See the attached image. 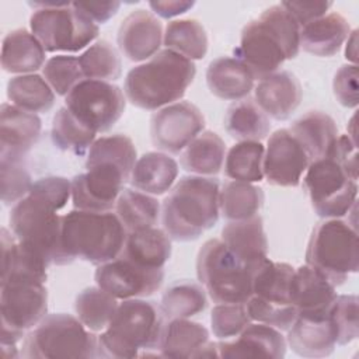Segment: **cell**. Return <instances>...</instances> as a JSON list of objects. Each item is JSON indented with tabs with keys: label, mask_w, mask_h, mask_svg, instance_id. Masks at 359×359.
<instances>
[{
	"label": "cell",
	"mask_w": 359,
	"mask_h": 359,
	"mask_svg": "<svg viewBox=\"0 0 359 359\" xmlns=\"http://www.w3.org/2000/svg\"><path fill=\"white\" fill-rule=\"evenodd\" d=\"M116 300L100 286L86 287L74 300L76 317L90 331H104L118 309Z\"/></svg>",
	"instance_id": "40"
},
{
	"label": "cell",
	"mask_w": 359,
	"mask_h": 359,
	"mask_svg": "<svg viewBox=\"0 0 359 359\" xmlns=\"http://www.w3.org/2000/svg\"><path fill=\"white\" fill-rule=\"evenodd\" d=\"M289 130L302 143L311 161L327 156L339 136L335 121L323 111H309L296 119Z\"/></svg>",
	"instance_id": "30"
},
{
	"label": "cell",
	"mask_w": 359,
	"mask_h": 359,
	"mask_svg": "<svg viewBox=\"0 0 359 359\" xmlns=\"http://www.w3.org/2000/svg\"><path fill=\"white\" fill-rule=\"evenodd\" d=\"M1 338L0 344L17 345L25 332L38 325L48 311L45 282L27 276L1 279L0 292Z\"/></svg>",
	"instance_id": "10"
},
{
	"label": "cell",
	"mask_w": 359,
	"mask_h": 359,
	"mask_svg": "<svg viewBox=\"0 0 359 359\" xmlns=\"http://www.w3.org/2000/svg\"><path fill=\"white\" fill-rule=\"evenodd\" d=\"M265 147L261 142H238L224 157V174L233 181L259 182L264 178Z\"/></svg>",
	"instance_id": "42"
},
{
	"label": "cell",
	"mask_w": 359,
	"mask_h": 359,
	"mask_svg": "<svg viewBox=\"0 0 359 359\" xmlns=\"http://www.w3.org/2000/svg\"><path fill=\"white\" fill-rule=\"evenodd\" d=\"M349 34L348 20L331 11L300 28V48L314 56L330 57L338 53Z\"/></svg>",
	"instance_id": "25"
},
{
	"label": "cell",
	"mask_w": 359,
	"mask_h": 359,
	"mask_svg": "<svg viewBox=\"0 0 359 359\" xmlns=\"http://www.w3.org/2000/svg\"><path fill=\"white\" fill-rule=\"evenodd\" d=\"M42 76L57 95H67L84 80L77 56L56 55L48 59L42 67Z\"/></svg>",
	"instance_id": "46"
},
{
	"label": "cell",
	"mask_w": 359,
	"mask_h": 359,
	"mask_svg": "<svg viewBox=\"0 0 359 359\" xmlns=\"http://www.w3.org/2000/svg\"><path fill=\"white\" fill-rule=\"evenodd\" d=\"M251 321L245 303L216 304L210 314L212 332L219 339L236 338Z\"/></svg>",
	"instance_id": "48"
},
{
	"label": "cell",
	"mask_w": 359,
	"mask_h": 359,
	"mask_svg": "<svg viewBox=\"0 0 359 359\" xmlns=\"http://www.w3.org/2000/svg\"><path fill=\"white\" fill-rule=\"evenodd\" d=\"M196 74L192 60L170 49L158 50L125 77V97L142 109L157 111L178 102Z\"/></svg>",
	"instance_id": "3"
},
{
	"label": "cell",
	"mask_w": 359,
	"mask_h": 359,
	"mask_svg": "<svg viewBox=\"0 0 359 359\" xmlns=\"http://www.w3.org/2000/svg\"><path fill=\"white\" fill-rule=\"evenodd\" d=\"M50 136L59 150L81 156L95 142L97 133L81 123L67 107H62L52 119Z\"/></svg>",
	"instance_id": "41"
},
{
	"label": "cell",
	"mask_w": 359,
	"mask_h": 359,
	"mask_svg": "<svg viewBox=\"0 0 359 359\" xmlns=\"http://www.w3.org/2000/svg\"><path fill=\"white\" fill-rule=\"evenodd\" d=\"M10 104L31 114L48 112L55 104V91L43 76L31 73L11 77L7 83Z\"/></svg>",
	"instance_id": "35"
},
{
	"label": "cell",
	"mask_w": 359,
	"mask_h": 359,
	"mask_svg": "<svg viewBox=\"0 0 359 359\" xmlns=\"http://www.w3.org/2000/svg\"><path fill=\"white\" fill-rule=\"evenodd\" d=\"M358 65H342L334 76L332 90L337 101L346 108H356L359 104L358 97Z\"/></svg>",
	"instance_id": "51"
},
{
	"label": "cell",
	"mask_w": 359,
	"mask_h": 359,
	"mask_svg": "<svg viewBox=\"0 0 359 359\" xmlns=\"http://www.w3.org/2000/svg\"><path fill=\"white\" fill-rule=\"evenodd\" d=\"M300 28L323 15L332 7V1H282Z\"/></svg>",
	"instance_id": "53"
},
{
	"label": "cell",
	"mask_w": 359,
	"mask_h": 359,
	"mask_svg": "<svg viewBox=\"0 0 359 359\" xmlns=\"http://www.w3.org/2000/svg\"><path fill=\"white\" fill-rule=\"evenodd\" d=\"M164 323L160 306L154 302L122 300L108 327L98 335L101 358H136L158 349Z\"/></svg>",
	"instance_id": "5"
},
{
	"label": "cell",
	"mask_w": 359,
	"mask_h": 359,
	"mask_svg": "<svg viewBox=\"0 0 359 359\" xmlns=\"http://www.w3.org/2000/svg\"><path fill=\"white\" fill-rule=\"evenodd\" d=\"M15 238L36 251L49 265H67L62 251V216L45 201L27 195L10 210Z\"/></svg>",
	"instance_id": "9"
},
{
	"label": "cell",
	"mask_w": 359,
	"mask_h": 359,
	"mask_svg": "<svg viewBox=\"0 0 359 359\" xmlns=\"http://www.w3.org/2000/svg\"><path fill=\"white\" fill-rule=\"evenodd\" d=\"M299 50L300 25L282 4H275L247 22L234 55L261 80L278 72L285 60L294 59Z\"/></svg>",
	"instance_id": "1"
},
{
	"label": "cell",
	"mask_w": 359,
	"mask_h": 359,
	"mask_svg": "<svg viewBox=\"0 0 359 359\" xmlns=\"http://www.w3.org/2000/svg\"><path fill=\"white\" fill-rule=\"evenodd\" d=\"M136 160V149L132 139L126 135L115 133L95 139L88 149L86 164L111 163L130 175Z\"/></svg>",
	"instance_id": "44"
},
{
	"label": "cell",
	"mask_w": 359,
	"mask_h": 359,
	"mask_svg": "<svg viewBox=\"0 0 359 359\" xmlns=\"http://www.w3.org/2000/svg\"><path fill=\"white\" fill-rule=\"evenodd\" d=\"M264 205V191L243 181H229L220 188L219 208L224 219L243 220L258 215Z\"/></svg>",
	"instance_id": "38"
},
{
	"label": "cell",
	"mask_w": 359,
	"mask_h": 359,
	"mask_svg": "<svg viewBox=\"0 0 359 359\" xmlns=\"http://www.w3.org/2000/svg\"><path fill=\"white\" fill-rule=\"evenodd\" d=\"M254 76L237 57L213 59L206 70V84L213 95L227 101H240L254 88Z\"/></svg>",
	"instance_id": "24"
},
{
	"label": "cell",
	"mask_w": 359,
	"mask_h": 359,
	"mask_svg": "<svg viewBox=\"0 0 359 359\" xmlns=\"http://www.w3.org/2000/svg\"><path fill=\"white\" fill-rule=\"evenodd\" d=\"M42 123L36 114L4 102L0 108V158H24L36 144Z\"/></svg>",
	"instance_id": "21"
},
{
	"label": "cell",
	"mask_w": 359,
	"mask_h": 359,
	"mask_svg": "<svg viewBox=\"0 0 359 359\" xmlns=\"http://www.w3.org/2000/svg\"><path fill=\"white\" fill-rule=\"evenodd\" d=\"M1 346V353H3V358L4 359H13V358H17V356H21L17 351V346L15 345H6V344H0Z\"/></svg>",
	"instance_id": "57"
},
{
	"label": "cell",
	"mask_w": 359,
	"mask_h": 359,
	"mask_svg": "<svg viewBox=\"0 0 359 359\" xmlns=\"http://www.w3.org/2000/svg\"><path fill=\"white\" fill-rule=\"evenodd\" d=\"M310 163L307 151L289 129H278L268 137L262 171L269 184L297 187Z\"/></svg>",
	"instance_id": "17"
},
{
	"label": "cell",
	"mask_w": 359,
	"mask_h": 359,
	"mask_svg": "<svg viewBox=\"0 0 359 359\" xmlns=\"http://www.w3.org/2000/svg\"><path fill=\"white\" fill-rule=\"evenodd\" d=\"M29 195L45 201L53 209L60 210L72 198V181L65 177H45L32 182Z\"/></svg>",
	"instance_id": "50"
},
{
	"label": "cell",
	"mask_w": 359,
	"mask_h": 359,
	"mask_svg": "<svg viewBox=\"0 0 359 359\" xmlns=\"http://www.w3.org/2000/svg\"><path fill=\"white\" fill-rule=\"evenodd\" d=\"M0 184L4 205H15L28 195L32 180L24 158H0Z\"/></svg>",
	"instance_id": "47"
},
{
	"label": "cell",
	"mask_w": 359,
	"mask_h": 359,
	"mask_svg": "<svg viewBox=\"0 0 359 359\" xmlns=\"http://www.w3.org/2000/svg\"><path fill=\"white\" fill-rule=\"evenodd\" d=\"M29 27L46 52H79L100 34L98 24L77 10L73 3L35 10L29 18Z\"/></svg>",
	"instance_id": "12"
},
{
	"label": "cell",
	"mask_w": 359,
	"mask_h": 359,
	"mask_svg": "<svg viewBox=\"0 0 359 359\" xmlns=\"http://www.w3.org/2000/svg\"><path fill=\"white\" fill-rule=\"evenodd\" d=\"M303 88L297 77L287 70H278L261 79L254 88V101L268 118L286 121L299 108Z\"/></svg>",
	"instance_id": "20"
},
{
	"label": "cell",
	"mask_w": 359,
	"mask_h": 359,
	"mask_svg": "<svg viewBox=\"0 0 359 359\" xmlns=\"http://www.w3.org/2000/svg\"><path fill=\"white\" fill-rule=\"evenodd\" d=\"M286 345L303 358H325L334 352L337 344L327 318L296 317L287 330Z\"/></svg>",
	"instance_id": "28"
},
{
	"label": "cell",
	"mask_w": 359,
	"mask_h": 359,
	"mask_svg": "<svg viewBox=\"0 0 359 359\" xmlns=\"http://www.w3.org/2000/svg\"><path fill=\"white\" fill-rule=\"evenodd\" d=\"M327 156L337 160L348 175L358 181V143L352 140L348 135H339Z\"/></svg>",
	"instance_id": "52"
},
{
	"label": "cell",
	"mask_w": 359,
	"mask_h": 359,
	"mask_svg": "<svg viewBox=\"0 0 359 359\" xmlns=\"http://www.w3.org/2000/svg\"><path fill=\"white\" fill-rule=\"evenodd\" d=\"M303 187L314 212L323 219H341L356 203L358 181L330 156L310 163L303 177Z\"/></svg>",
	"instance_id": "11"
},
{
	"label": "cell",
	"mask_w": 359,
	"mask_h": 359,
	"mask_svg": "<svg viewBox=\"0 0 359 359\" xmlns=\"http://www.w3.org/2000/svg\"><path fill=\"white\" fill-rule=\"evenodd\" d=\"M161 21L150 11L137 8L130 11L118 28L116 42L119 50L132 62L149 60L163 43Z\"/></svg>",
	"instance_id": "18"
},
{
	"label": "cell",
	"mask_w": 359,
	"mask_h": 359,
	"mask_svg": "<svg viewBox=\"0 0 359 359\" xmlns=\"http://www.w3.org/2000/svg\"><path fill=\"white\" fill-rule=\"evenodd\" d=\"M73 6L84 13L88 18H91L95 24H105L108 20H111L119 10L121 3L119 1H74Z\"/></svg>",
	"instance_id": "54"
},
{
	"label": "cell",
	"mask_w": 359,
	"mask_h": 359,
	"mask_svg": "<svg viewBox=\"0 0 359 359\" xmlns=\"http://www.w3.org/2000/svg\"><path fill=\"white\" fill-rule=\"evenodd\" d=\"M205 128L199 108L188 101H178L157 109L150 119V139L161 151L181 153Z\"/></svg>",
	"instance_id": "16"
},
{
	"label": "cell",
	"mask_w": 359,
	"mask_h": 359,
	"mask_svg": "<svg viewBox=\"0 0 359 359\" xmlns=\"http://www.w3.org/2000/svg\"><path fill=\"white\" fill-rule=\"evenodd\" d=\"M219 358H283L286 355V339L282 331L262 324L250 323L237 338L220 339L217 342Z\"/></svg>",
	"instance_id": "22"
},
{
	"label": "cell",
	"mask_w": 359,
	"mask_h": 359,
	"mask_svg": "<svg viewBox=\"0 0 359 359\" xmlns=\"http://www.w3.org/2000/svg\"><path fill=\"white\" fill-rule=\"evenodd\" d=\"M226 144L212 132H201L181 153V167L195 175H216L224 164Z\"/></svg>",
	"instance_id": "32"
},
{
	"label": "cell",
	"mask_w": 359,
	"mask_h": 359,
	"mask_svg": "<svg viewBox=\"0 0 359 359\" xmlns=\"http://www.w3.org/2000/svg\"><path fill=\"white\" fill-rule=\"evenodd\" d=\"M209 341L208 328L188 318L165 320L158 342V351L165 358H195Z\"/></svg>",
	"instance_id": "29"
},
{
	"label": "cell",
	"mask_w": 359,
	"mask_h": 359,
	"mask_svg": "<svg viewBox=\"0 0 359 359\" xmlns=\"http://www.w3.org/2000/svg\"><path fill=\"white\" fill-rule=\"evenodd\" d=\"M206 307L208 297L205 287L191 280H180L168 286L160 303L164 320L189 318L203 313Z\"/></svg>",
	"instance_id": "37"
},
{
	"label": "cell",
	"mask_w": 359,
	"mask_h": 359,
	"mask_svg": "<svg viewBox=\"0 0 359 359\" xmlns=\"http://www.w3.org/2000/svg\"><path fill=\"white\" fill-rule=\"evenodd\" d=\"M20 355L27 359L101 358L98 335L65 313L49 314L29 330Z\"/></svg>",
	"instance_id": "6"
},
{
	"label": "cell",
	"mask_w": 359,
	"mask_h": 359,
	"mask_svg": "<svg viewBox=\"0 0 359 359\" xmlns=\"http://www.w3.org/2000/svg\"><path fill=\"white\" fill-rule=\"evenodd\" d=\"M163 42L170 49L189 60H199L208 52V35L203 25L194 18L172 20L167 24Z\"/></svg>",
	"instance_id": "39"
},
{
	"label": "cell",
	"mask_w": 359,
	"mask_h": 359,
	"mask_svg": "<svg viewBox=\"0 0 359 359\" xmlns=\"http://www.w3.org/2000/svg\"><path fill=\"white\" fill-rule=\"evenodd\" d=\"M128 230L109 212L74 209L62 216V251L67 262L83 259L101 265L121 255Z\"/></svg>",
	"instance_id": "4"
},
{
	"label": "cell",
	"mask_w": 359,
	"mask_h": 359,
	"mask_svg": "<svg viewBox=\"0 0 359 359\" xmlns=\"http://www.w3.org/2000/svg\"><path fill=\"white\" fill-rule=\"evenodd\" d=\"M220 184L216 178L185 175L161 205L163 230L171 240L194 241L219 220Z\"/></svg>",
	"instance_id": "2"
},
{
	"label": "cell",
	"mask_w": 359,
	"mask_h": 359,
	"mask_svg": "<svg viewBox=\"0 0 359 359\" xmlns=\"http://www.w3.org/2000/svg\"><path fill=\"white\" fill-rule=\"evenodd\" d=\"M121 255L146 268H164L171 257V238L154 226L129 231Z\"/></svg>",
	"instance_id": "31"
},
{
	"label": "cell",
	"mask_w": 359,
	"mask_h": 359,
	"mask_svg": "<svg viewBox=\"0 0 359 359\" xmlns=\"http://www.w3.org/2000/svg\"><path fill=\"white\" fill-rule=\"evenodd\" d=\"M245 309L252 321L271 325L279 331H287L297 317L293 306H275L251 296L245 302Z\"/></svg>",
	"instance_id": "49"
},
{
	"label": "cell",
	"mask_w": 359,
	"mask_h": 359,
	"mask_svg": "<svg viewBox=\"0 0 359 359\" xmlns=\"http://www.w3.org/2000/svg\"><path fill=\"white\" fill-rule=\"evenodd\" d=\"M86 170L72 180L73 206L80 210L109 212L130 175L111 163L86 164Z\"/></svg>",
	"instance_id": "14"
},
{
	"label": "cell",
	"mask_w": 359,
	"mask_h": 359,
	"mask_svg": "<svg viewBox=\"0 0 359 359\" xmlns=\"http://www.w3.org/2000/svg\"><path fill=\"white\" fill-rule=\"evenodd\" d=\"M306 264L320 272L335 287L359 269L358 233L342 219H324L311 231Z\"/></svg>",
	"instance_id": "7"
},
{
	"label": "cell",
	"mask_w": 359,
	"mask_h": 359,
	"mask_svg": "<svg viewBox=\"0 0 359 359\" xmlns=\"http://www.w3.org/2000/svg\"><path fill=\"white\" fill-rule=\"evenodd\" d=\"M252 273L219 238L208 240L198 252V280L217 304L245 303L252 294Z\"/></svg>",
	"instance_id": "8"
},
{
	"label": "cell",
	"mask_w": 359,
	"mask_h": 359,
	"mask_svg": "<svg viewBox=\"0 0 359 359\" xmlns=\"http://www.w3.org/2000/svg\"><path fill=\"white\" fill-rule=\"evenodd\" d=\"M294 268L286 262H273L266 258L252 273V294L275 306H293L290 285ZM294 307V306H293Z\"/></svg>",
	"instance_id": "33"
},
{
	"label": "cell",
	"mask_w": 359,
	"mask_h": 359,
	"mask_svg": "<svg viewBox=\"0 0 359 359\" xmlns=\"http://www.w3.org/2000/svg\"><path fill=\"white\" fill-rule=\"evenodd\" d=\"M337 297L335 286L314 268L302 265L294 269L290 285V300L297 317L324 320Z\"/></svg>",
	"instance_id": "19"
},
{
	"label": "cell",
	"mask_w": 359,
	"mask_h": 359,
	"mask_svg": "<svg viewBox=\"0 0 359 359\" xmlns=\"http://www.w3.org/2000/svg\"><path fill=\"white\" fill-rule=\"evenodd\" d=\"M115 213L129 233L156 226L161 215V206L154 196L125 188L116 201Z\"/></svg>",
	"instance_id": "36"
},
{
	"label": "cell",
	"mask_w": 359,
	"mask_h": 359,
	"mask_svg": "<svg viewBox=\"0 0 359 359\" xmlns=\"http://www.w3.org/2000/svg\"><path fill=\"white\" fill-rule=\"evenodd\" d=\"M94 279L97 286L115 299H143L151 296L161 287L164 268H146L119 255L97 265Z\"/></svg>",
	"instance_id": "15"
},
{
	"label": "cell",
	"mask_w": 359,
	"mask_h": 359,
	"mask_svg": "<svg viewBox=\"0 0 359 359\" xmlns=\"http://www.w3.org/2000/svg\"><path fill=\"white\" fill-rule=\"evenodd\" d=\"M178 177V164L163 151H149L139 157L130 174V185L149 195L170 191Z\"/></svg>",
	"instance_id": "27"
},
{
	"label": "cell",
	"mask_w": 359,
	"mask_h": 359,
	"mask_svg": "<svg viewBox=\"0 0 359 359\" xmlns=\"http://www.w3.org/2000/svg\"><path fill=\"white\" fill-rule=\"evenodd\" d=\"M45 48L25 28L10 31L1 45V67L7 73L31 74L45 65Z\"/></svg>",
	"instance_id": "26"
},
{
	"label": "cell",
	"mask_w": 359,
	"mask_h": 359,
	"mask_svg": "<svg viewBox=\"0 0 359 359\" xmlns=\"http://www.w3.org/2000/svg\"><path fill=\"white\" fill-rule=\"evenodd\" d=\"M194 1L189 0H153L149 1L150 8L161 18H172L187 13L194 7Z\"/></svg>",
	"instance_id": "55"
},
{
	"label": "cell",
	"mask_w": 359,
	"mask_h": 359,
	"mask_svg": "<svg viewBox=\"0 0 359 359\" xmlns=\"http://www.w3.org/2000/svg\"><path fill=\"white\" fill-rule=\"evenodd\" d=\"M84 79L111 81L122 74V62L118 50L105 39L94 42L79 56Z\"/></svg>",
	"instance_id": "43"
},
{
	"label": "cell",
	"mask_w": 359,
	"mask_h": 359,
	"mask_svg": "<svg viewBox=\"0 0 359 359\" xmlns=\"http://www.w3.org/2000/svg\"><path fill=\"white\" fill-rule=\"evenodd\" d=\"M224 128L238 142H261L269 135L271 122L254 100L244 98L227 108Z\"/></svg>",
	"instance_id": "34"
},
{
	"label": "cell",
	"mask_w": 359,
	"mask_h": 359,
	"mask_svg": "<svg viewBox=\"0 0 359 359\" xmlns=\"http://www.w3.org/2000/svg\"><path fill=\"white\" fill-rule=\"evenodd\" d=\"M220 240L241 262L252 269L268 258V240L262 217L258 215L243 220H230L222 229Z\"/></svg>",
	"instance_id": "23"
},
{
	"label": "cell",
	"mask_w": 359,
	"mask_h": 359,
	"mask_svg": "<svg viewBox=\"0 0 359 359\" xmlns=\"http://www.w3.org/2000/svg\"><path fill=\"white\" fill-rule=\"evenodd\" d=\"M345 57L351 62V65H356V60H358V29H353L346 39Z\"/></svg>",
	"instance_id": "56"
},
{
	"label": "cell",
	"mask_w": 359,
	"mask_h": 359,
	"mask_svg": "<svg viewBox=\"0 0 359 359\" xmlns=\"http://www.w3.org/2000/svg\"><path fill=\"white\" fill-rule=\"evenodd\" d=\"M65 107L95 133H105L123 115L126 97L109 81L84 79L65 97Z\"/></svg>",
	"instance_id": "13"
},
{
	"label": "cell",
	"mask_w": 359,
	"mask_h": 359,
	"mask_svg": "<svg viewBox=\"0 0 359 359\" xmlns=\"http://www.w3.org/2000/svg\"><path fill=\"white\" fill-rule=\"evenodd\" d=\"M327 320L331 325L337 345H348L355 341L359 335L358 296L337 294L328 310Z\"/></svg>",
	"instance_id": "45"
}]
</instances>
